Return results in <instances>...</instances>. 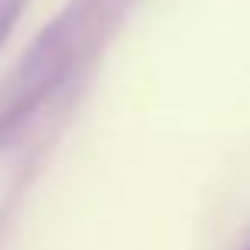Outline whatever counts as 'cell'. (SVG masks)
Here are the masks:
<instances>
[{
    "mask_svg": "<svg viewBox=\"0 0 250 250\" xmlns=\"http://www.w3.org/2000/svg\"><path fill=\"white\" fill-rule=\"evenodd\" d=\"M21 11H24V0H0V45H4L7 35L14 31Z\"/></svg>",
    "mask_w": 250,
    "mask_h": 250,
    "instance_id": "1",
    "label": "cell"
}]
</instances>
